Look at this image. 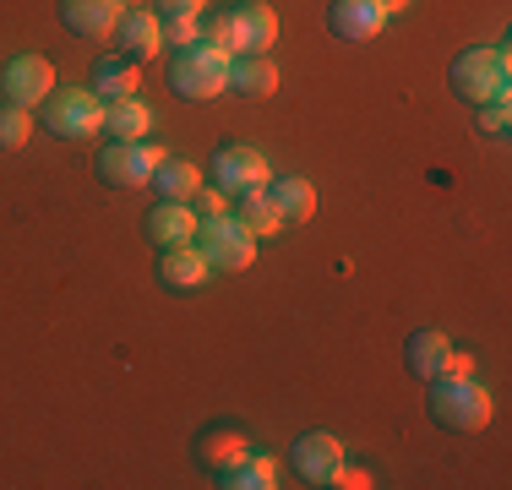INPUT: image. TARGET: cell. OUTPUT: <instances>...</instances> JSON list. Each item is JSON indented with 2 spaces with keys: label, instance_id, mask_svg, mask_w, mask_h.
I'll use <instances>...</instances> for the list:
<instances>
[{
  "label": "cell",
  "instance_id": "9c48e42d",
  "mask_svg": "<svg viewBox=\"0 0 512 490\" xmlns=\"http://www.w3.org/2000/svg\"><path fill=\"white\" fill-rule=\"evenodd\" d=\"M213 175H218V191H224V196H246V191H262L273 169H267V158L256 153V147L235 142V147H224V153H218Z\"/></svg>",
  "mask_w": 512,
  "mask_h": 490
},
{
  "label": "cell",
  "instance_id": "3957f363",
  "mask_svg": "<svg viewBox=\"0 0 512 490\" xmlns=\"http://www.w3.org/2000/svg\"><path fill=\"white\" fill-rule=\"evenodd\" d=\"M453 88L469 98V104H485V98H502L512 88V55L502 44H480L463 49L453 60Z\"/></svg>",
  "mask_w": 512,
  "mask_h": 490
},
{
  "label": "cell",
  "instance_id": "8992f818",
  "mask_svg": "<svg viewBox=\"0 0 512 490\" xmlns=\"http://www.w3.org/2000/svg\"><path fill=\"white\" fill-rule=\"evenodd\" d=\"M44 120H50L55 137L82 142V137H93V131H104V98L93 88H60V93L44 98Z\"/></svg>",
  "mask_w": 512,
  "mask_h": 490
},
{
  "label": "cell",
  "instance_id": "9a60e30c",
  "mask_svg": "<svg viewBox=\"0 0 512 490\" xmlns=\"http://www.w3.org/2000/svg\"><path fill=\"white\" fill-rule=\"evenodd\" d=\"M267 202L278 207L284 224H306V218L316 213V186L300 180V175H278V180H267Z\"/></svg>",
  "mask_w": 512,
  "mask_h": 490
},
{
  "label": "cell",
  "instance_id": "4fadbf2b",
  "mask_svg": "<svg viewBox=\"0 0 512 490\" xmlns=\"http://www.w3.org/2000/svg\"><path fill=\"white\" fill-rule=\"evenodd\" d=\"M387 22V11L376 6V0H333V11H327V28L338 33V39L360 44V39H376Z\"/></svg>",
  "mask_w": 512,
  "mask_h": 490
},
{
  "label": "cell",
  "instance_id": "cb8c5ba5",
  "mask_svg": "<svg viewBox=\"0 0 512 490\" xmlns=\"http://www.w3.org/2000/svg\"><path fill=\"white\" fill-rule=\"evenodd\" d=\"M246 452H251V441L240 436V431H213V436L202 441V463H207V469H213V474L235 469V463L246 458Z\"/></svg>",
  "mask_w": 512,
  "mask_h": 490
},
{
  "label": "cell",
  "instance_id": "1f68e13d",
  "mask_svg": "<svg viewBox=\"0 0 512 490\" xmlns=\"http://www.w3.org/2000/svg\"><path fill=\"white\" fill-rule=\"evenodd\" d=\"M376 6H382L387 17H398V11H409V0H376Z\"/></svg>",
  "mask_w": 512,
  "mask_h": 490
},
{
  "label": "cell",
  "instance_id": "5b68a950",
  "mask_svg": "<svg viewBox=\"0 0 512 490\" xmlns=\"http://www.w3.org/2000/svg\"><path fill=\"white\" fill-rule=\"evenodd\" d=\"M197 251L207 256V267H224V273H240V267L256 262V235L240 218H202L197 224Z\"/></svg>",
  "mask_w": 512,
  "mask_h": 490
},
{
  "label": "cell",
  "instance_id": "f546056e",
  "mask_svg": "<svg viewBox=\"0 0 512 490\" xmlns=\"http://www.w3.org/2000/svg\"><path fill=\"white\" fill-rule=\"evenodd\" d=\"M442 376H474V360L453 349V354H447V371H442Z\"/></svg>",
  "mask_w": 512,
  "mask_h": 490
},
{
  "label": "cell",
  "instance_id": "30bf717a",
  "mask_svg": "<svg viewBox=\"0 0 512 490\" xmlns=\"http://www.w3.org/2000/svg\"><path fill=\"white\" fill-rule=\"evenodd\" d=\"M295 469L306 485H333L338 469H344V447H338V436L327 431H311L295 441Z\"/></svg>",
  "mask_w": 512,
  "mask_h": 490
},
{
  "label": "cell",
  "instance_id": "ba28073f",
  "mask_svg": "<svg viewBox=\"0 0 512 490\" xmlns=\"http://www.w3.org/2000/svg\"><path fill=\"white\" fill-rule=\"evenodd\" d=\"M0 88H6V104L33 109V104H44V98L55 93V66L44 55H17L6 66V77H0Z\"/></svg>",
  "mask_w": 512,
  "mask_h": 490
},
{
  "label": "cell",
  "instance_id": "7a4b0ae2",
  "mask_svg": "<svg viewBox=\"0 0 512 490\" xmlns=\"http://www.w3.org/2000/svg\"><path fill=\"white\" fill-rule=\"evenodd\" d=\"M431 414L447 431H485L491 425V392L474 376H436L431 382Z\"/></svg>",
  "mask_w": 512,
  "mask_h": 490
},
{
  "label": "cell",
  "instance_id": "4dcf8cb0",
  "mask_svg": "<svg viewBox=\"0 0 512 490\" xmlns=\"http://www.w3.org/2000/svg\"><path fill=\"white\" fill-rule=\"evenodd\" d=\"M333 485H349V490H365V485H371V474H365V469H338V480Z\"/></svg>",
  "mask_w": 512,
  "mask_h": 490
},
{
  "label": "cell",
  "instance_id": "ac0fdd59",
  "mask_svg": "<svg viewBox=\"0 0 512 490\" xmlns=\"http://www.w3.org/2000/svg\"><path fill=\"white\" fill-rule=\"evenodd\" d=\"M104 131L115 142H142L153 131V109L142 98H115V104H104Z\"/></svg>",
  "mask_w": 512,
  "mask_h": 490
},
{
  "label": "cell",
  "instance_id": "d6986e66",
  "mask_svg": "<svg viewBox=\"0 0 512 490\" xmlns=\"http://www.w3.org/2000/svg\"><path fill=\"white\" fill-rule=\"evenodd\" d=\"M137 88H142L137 60H126V55L99 60V71H93V93H99L104 104H115V98H137Z\"/></svg>",
  "mask_w": 512,
  "mask_h": 490
},
{
  "label": "cell",
  "instance_id": "f1b7e54d",
  "mask_svg": "<svg viewBox=\"0 0 512 490\" xmlns=\"http://www.w3.org/2000/svg\"><path fill=\"white\" fill-rule=\"evenodd\" d=\"M207 0H158V17H197Z\"/></svg>",
  "mask_w": 512,
  "mask_h": 490
},
{
  "label": "cell",
  "instance_id": "8fae6325",
  "mask_svg": "<svg viewBox=\"0 0 512 490\" xmlns=\"http://www.w3.org/2000/svg\"><path fill=\"white\" fill-rule=\"evenodd\" d=\"M60 17L82 39H115L120 17H126V0H60Z\"/></svg>",
  "mask_w": 512,
  "mask_h": 490
},
{
  "label": "cell",
  "instance_id": "d4e9b609",
  "mask_svg": "<svg viewBox=\"0 0 512 490\" xmlns=\"http://www.w3.org/2000/svg\"><path fill=\"white\" fill-rule=\"evenodd\" d=\"M28 137H33V115L22 104H6V109H0V147L11 153V147H22Z\"/></svg>",
  "mask_w": 512,
  "mask_h": 490
},
{
  "label": "cell",
  "instance_id": "83f0119b",
  "mask_svg": "<svg viewBox=\"0 0 512 490\" xmlns=\"http://www.w3.org/2000/svg\"><path fill=\"white\" fill-rule=\"evenodd\" d=\"M191 207H197V218H224V213H229L224 191H207V186L191 191Z\"/></svg>",
  "mask_w": 512,
  "mask_h": 490
},
{
  "label": "cell",
  "instance_id": "603a6c76",
  "mask_svg": "<svg viewBox=\"0 0 512 490\" xmlns=\"http://www.w3.org/2000/svg\"><path fill=\"white\" fill-rule=\"evenodd\" d=\"M235 218L251 229L256 240H273L278 229H284V218H278V207L267 202V186H262V191H246V196H240V213H235Z\"/></svg>",
  "mask_w": 512,
  "mask_h": 490
},
{
  "label": "cell",
  "instance_id": "2e32d148",
  "mask_svg": "<svg viewBox=\"0 0 512 490\" xmlns=\"http://www.w3.org/2000/svg\"><path fill=\"white\" fill-rule=\"evenodd\" d=\"M447 354H453V343H447V333L425 327V333H414V338H409L404 360H409V371L420 376V382H436V376L447 371Z\"/></svg>",
  "mask_w": 512,
  "mask_h": 490
},
{
  "label": "cell",
  "instance_id": "ffe728a7",
  "mask_svg": "<svg viewBox=\"0 0 512 490\" xmlns=\"http://www.w3.org/2000/svg\"><path fill=\"white\" fill-rule=\"evenodd\" d=\"M229 88L246 93V98H267L278 88V66L267 55H235L229 60Z\"/></svg>",
  "mask_w": 512,
  "mask_h": 490
},
{
  "label": "cell",
  "instance_id": "484cf974",
  "mask_svg": "<svg viewBox=\"0 0 512 490\" xmlns=\"http://www.w3.org/2000/svg\"><path fill=\"white\" fill-rule=\"evenodd\" d=\"M507 126H512L507 93L502 98H485V104H480V131H485V137H507Z\"/></svg>",
  "mask_w": 512,
  "mask_h": 490
},
{
  "label": "cell",
  "instance_id": "e0dca14e",
  "mask_svg": "<svg viewBox=\"0 0 512 490\" xmlns=\"http://www.w3.org/2000/svg\"><path fill=\"white\" fill-rule=\"evenodd\" d=\"M207 256L197 251V245H169L164 251V262H158V278H164L169 289H197V284H207Z\"/></svg>",
  "mask_w": 512,
  "mask_h": 490
},
{
  "label": "cell",
  "instance_id": "7402d4cb",
  "mask_svg": "<svg viewBox=\"0 0 512 490\" xmlns=\"http://www.w3.org/2000/svg\"><path fill=\"white\" fill-rule=\"evenodd\" d=\"M153 186L164 191V202H191V191L202 186V169L191 164V158H164L153 175Z\"/></svg>",
  "mask_w": 512,
  "mask_h": 490
},
{
  "label": "cell",
  "instance_id": "6da1fadb",
  "mask_svg": "<svg viewBox=\"0 0 512 490\" xmlns=\"http://www.w3.org/2000/svg\"><path fill=\"white\" fill-rule=\"evenodd\" d=\"M273 39H278V11L262 6V0H240L202 28V44H218L224 55H267Z\"/></svg>",
  "mask_w": 512,
  "mask_h": 490
},
{
  "label": "cell",
  "instance_id": "4316f807",
  "mask_svg": "<svg viewBox=\"0 0 512 490\" xmlns=\"http://www.w3.org/2000/svg\"><path fill=\"white\" fill-rule=\"evenodd\" d=\"M158 28H164V44H197L202 39L197 17H158Z\"/></svg>",
  "mask_w": 512,
  "mask_h": 490
},
{
  "label": "cell",
  "instance_id": "277c9868",
  "mask_svg": "<svg viewBox=\"0 0 512 490\" xmlns=\"http://www.w3.org/2000/svg\"><path fill=\"white\" fill-rule=\"evenodd\" d=\"M229 60L235 55H224V49L218 44H186L175 55V71H169V77H175V93L180 98H218L229 88Z\"/></svg>",
  "mask_w": 512,
  "mask_h": 490
},
{
  "label": "cell",
  "instance_id": "52a82bcc",
  "mask_svg": "<svg viewBox=\"0 0 512 490\" xmlns=\"http://www.w3.org/2000/svg\"><path fill=\"white\" fill-rule=\"evenodd\" d=\"M158 164H164V153L142 137V142H109L99 153V175L109 180V186L120 191H137V186H153Z\"/></svg>",
  "mask_w": 512,
  "mask_h": 490
},
{
  "label": "cell",
  "instance_id": "44dd1931",
  "mask_svg": "<svg viewBox=\"0 0 512 490\" xmlns=\"http://www.w3.org/2000/svg\"><path fill=\"white\" fill-rule=\"evenodd\" d=\"M218 485H224V490H273L278 485V458H267V452H246L235 469L218 474Z\"/></svg>",
  "mask_w": 512,
  "mask_h": 490
},
{
  "label": "cell",
  "instance_id": "7c38bea8",
  "mask_svg": "<svg viewBox=\"0 0 512 490\" xmlns=\"http://www.w3.org/2000/svg\"><path fill=\"white\" fill-rule=\"evenodd\" d=\"M115 39H120V55H126V60H153L158 49H164V28H158V11L126 6V17H120Z\"/></svg>",
  "mask_w": 512,
  "mask_h": 490
},
{
  "label": "cell",
  "instance_id": "5bb4252c",
  "mask_svg": "<svg viewBox=\"0 0 512 490\" xmlns=\"http://www.w3.org/2000/svg\"><path fill=\"white\" fill-rule=\"evenodd\" d=\"M197 224H202V218H197V207H191V202H158L148 213V235L164 245V251H169V245H191V240H197Z\"/></svg>",
  "mask_w": 512,
  "mask_h": 490
}]
</instances>
